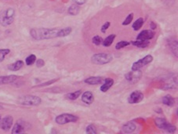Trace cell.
Returning a JSON list of instances; mask_svg holds the SVG:
<instances>
[{
	"mask_svg": "<svg viewBox=\"0 0 178 134\" xmlns=\"http://www.w3.org/2000/svg\"><path fill=\"white\" fill-rule=\"evenodd\" d=\"M82 94V90H77V91H75L73 93H67V94L65 95L66 98L68 99V100H71V101H75L76 99H78L81 96Z\"/></svg>",
	"mask_w": 178,
	"mask_h": 134,
	"instance_id": "24",
	"label": "cell"
},
{
	"mask_svg": "<svg viewBox=\"0 0 178 134\" xmlns=\"http://www.w3.org/2000/svg\"><path fill=\"white\" fill-rule=\"evenodd\" d=\"M155 32L151 30H144L136 36V40H151L154 38Z\"/></svg>",
	"mask_w": 178,
	"mask_h": 134,
	"instance_id": "11",
	"label": "cell"
},
{
	"mask_svg": "<svg viewBox=\"0 0 178 134\" xmlns=\"http://www.w3.org/2000/svg\"><path fill=\"white\" fill-rule=\"evenodd\" d=\"M141 76H142L141 71L140 70H136V71H130L125 76V78L128 82H130L131 83H135L140 79Z\"/></svg>",
	"mask_w": 178,
	"mask_h": 134,
	"instance_id": "10",
	"label": "cell"
},
{
	"mask_svg": "<svg viewBox=\"0 0 178 134\" xmlns=\"http://www.w3.org/2000/svg\"><path fill=\"white\" fill-rule=\"evenodd\" d=\"M105 79L102 77H90L87 78L86 79L84 80V82L89 85H99V84H102L104 82Z\"/></svg>",
	"mask_w": 178,
	"mask_h": 134,
	"instance_id": "14",
	"label": "cell"
},
{
	"mask_svg": "<svg viewBox=\"0 0 178 134\" xmlns=\"http://www.w3.org/2000/svg\"><path fill=\"white\" fill-rule=\"evenodd\" d=\"M110 25H111V23H110L109 21L105 22V23L103 24L102 27H101V32H102V33H106V32H107V30L108 29V27H110Z\"/></svg>",
	"mask_w": 178,
	"mask_h": 134,
	"instance_id": "33",
	"label": "cell"
},
{
	"mask_svg": "<svg viewBox=\"0 0 178 134\" xmlns=\"http://www.w3.org/2000/svg\"><path fill=\"white\" fill-rule=\"evenodd\" d=\"M129 45H130V42H127V41H120L116 44L115 46V49L116 50H121L122 48H125L126 46H128Z\"/></svg>",
	"mask_w": 178,
	"mask_h": 134,
	"instance_id": "29",
	"label": "cell"
},
{
	"mask_svg": "<svg viewBox=\"0 0 178 134\" xmlns=\"http://www.w3.org/2000/svg\"><path fill=\"white\" fill-rule=\"evenodd\" d=\"M18 78L17 76H0V85H7V84L13 83Z\"/></svg>",
	"mask_w": 178,
	"mask_h": 134,
	"instance_id": "13",
	"label": "cell"
},
{
	"mask_svg": "<svg viewBox=\"0 0 178 134\" xmlns=\"http://www.w3.org/2000/svg\"><path fill=\"white\" fill-rule=\"evenodd\" d=\"M73 2L77 5H83L86 2V0H73Z\"/></svg>",
	"mask_w": 178,
	"mask_h": 134,
	"instance_id": "35",
	"label": "cell"
},
{
	"mask_svg": "<svg viewBox=\"0 0 178 134\" xmlns=\"http://www.w3.org/2000/svg\"><path fill=\"white\" fill-rule=\"evenodd\" d=\"M151 28L152 30H154V29H155V28H156V24H155L154 23L153 21H151Z\"/></svg>",
	"mask_w": 178,
	"mask_h": 134,
	"instance_id": "37",
	"label": "cell"
},
{
	"mask_svg": "<svg viewBox=\"0 0 178 134\" xmlns=\"http://www.w3.org/2000/svg\"><path fill=\"white\" fill-rule=\"evenodd\" d=\"M42 102V100L39 96H34V95H26L21 96L17 99V103L21 105L25 106H37L39 105Z\"/></svg>",
	"mask_w": 178,
	"mask_h": 134,
	"instance_id": "3",
	"label": "cell"
},
{
	"mask_svg": "<svg viewBox=\"0 0 178 134\" xmlns=\"http://www.w3.org/2000/svg\"><path fill=\"white\" fill-rule=\"evenodd\" d=\"M10 53V50L9 49H1L0 50V63L4 61L5 57Z\"/></svg>",
	"mask_w": 178,
	"mask_h": 134,
	"instance_id": "28",
	"label": "cell"
},
{
	"mask_svg": "<svg viewBox=\"0 0 178 134\" xmlns=\"http://www.w3.org/2000/svg\"><path fill=\"white\" fill-rule=\"evenodd\" d=\"M113 60V56L106 53H99L93 54L91 57V62L93 64L103 65L110 63Z\"/></svg>",
	"mask_w": 178,
	"mask_h": 134,
	"instance_id": "2",
	"label": "cell"
},
{
	"mask_svg": "<svg viewBox=\"0 0 178 134\" xmlns=\"http://www.w3.org/2000/svg\"><path fill=\"white\" fill-rule=\"evenodd\" d=\"M72 32V28L71 27H66L64 28H61L60 29V33L59 36L60 37H65V36H69L70 34Z\"/></svg>",
	"mask_w": 178,
	"mask_h": 134,
	"instance_id": "26",
	"label": "cell"
},
{
	"mask_svg": "<svg viewBox=\"0 0 178 134\" xmlns=\"http://www.w3.org/2000/svg\"><path fill=\"white\" fill-rule=\"evenodd\" d=\"M155 123L159 129L170 133H174L177 130V127L171 123L168 122L163 118H156L155 119Z\"/></svg>",
	"mask_w": 178,
	"mask_h": 134,
	"instance_id": "5",
	"label": "cell"
},
{
	"mask_svg": "<svg viewBox=\"0 0 178 134\" xmlns=\"http://www.w3.org/2000/svg\"><path fill=\"white\" fill-rule=\"evenodd\" d=\"M102 42H103V38H101V36H94V37L92 38V42L95 45V46H100V45L102 43Z\"/></svg>",
	"mask_w": 178,
	"mask_h": 134,
	"instance_id": "32",
	"label": "cell"
},
{
	"mask_svg": "<svg viewBox=\"0 0 178 134\" xmlns=\"http://www.w3.org/2000/svg\"><path fill=\"white\" fill-rule=\"evenodd\" d=\"M162 104L169 107H173L175 105V99L170 95H165L162 98Z\"/></svg>",
	"mask_w": 178,
	"mask_h": 134,
	"instance_id": "19",
	"label": "cell"
},
{
	"mask_svg": "<svg viewBox=\"0 0 178 134\" xmlns=\"http://www.w3.org/2000/svg\"><path fill=\"white\" fill-rule=\"evenodd\" d=\"M61 28H33L30 31V35L34 39L44 40L59 38Z\"/></svg>",
	"mask_w": 178,
	"mask_h": 134,
	"instance_id": "1",
	"label": "cell"
},
{
	"mask_svg": "<svg viewBox=\"0 0 178 134\" xmlns=\"http://www.w3.org/2000/svg\"><path fill=\"white\" fill-rule=\"evenodd\" d=\"M24 66V62L22 61H17L14 63L11 64L8 66V69L10 71H18Z\"/></svg>",
	"mask_w": 178,
	"mask_h": 134,
	"instance_id": "20",
	"label": "cell"
},
{
	"mask_svg": "<svg viewBox=\"0 0 178 134\" xmlns=\"http://www.w3.org/2000/svg\"><path fill=\"white\" fill-rule=\"evenodd\" d=\"M136 126L134 122H132V121H128L127 123H126L125 125L122 126V130L125 133H134L136 130Z\"/></svg>",
	"mask_w": 178,
	"mask_h": 134,
	"instance_id": "16",
	"label": "cell"
},
{
	"mask_svg": "<svg viewBox=\"0 0 178 134\" xmlns=\"http://www.w3.org/2000/svg\"><path fill=\"white\" fill-rule=\"evenodd\" d=\"M15 10L13 8H8L0 15V23L2 26H9L14 21Z\"/></svg>",
	"mask_w": 178,
	"mask_h": 134,
	"instance_id": "4",
	"label": "cell"
},
{
	"mask_svg": "<svg viewBox=\"0 0 178 134\" xmlns=\"http://www.w3.org/2000/svg\"><path fill=\"white\" fill-rule=\"evenodd\" d=\"M86 133L89 134H96L97 133V131H96V129L93 124H90L89 126H87L86 129Z\"/></svg>",
	"mask_w": 178,
	"mask_h": 134,
	"instance_id": "30",
	"label": "cell"
},
{
	"mask_svg": "<svg viewBox=\"0 0 178 134\" xmlns=\"http://www.w3.org/2000/svg\"><path fill=\"white\" fill-rule=\"evenodd\" d=\"M36 61V56L34 54H31L29 55L27 58L25 59V63L26 65L27 66H31V65L33 64Z\"/></svg>",
	"mask_w": 178,
	"mask_h": 134,
	"instance_id": "27",
	"label": "cell"
},
{
	"mask_svg": "<svg viewBox=\"0 0 178 134\" xmlns=\"http://www.w3.org/2000/svg\"><path fill=\"white\" fill-rule=\"evenodd\" d=\"M133 19H134V13H131L128 15L127 17H126V19L124 20V21L122 22V25L126 26V25H128V24H130L132 22Z\"/></svg>",
	"mask_w": 178,
	"mask_h": 134,
	"instance_id": "31",
	"label": "cell"
},
{
	"mask_svg": "<svg viewBox=\"0 0 178 134\" xmlns=\"http://www.w3.org/2000/svg\"><path fill=\"white\" fill-rule=\"evenodd\" d=\"M36 64L37 67H42L45 65V61L42 59H38L37 61H36Z\"/></svg>",
	"mask_w": 178,
	"mask_h": 134,
	"instance_id": "34",
	"label": "cell"
},
{
	"mask_svg": "<svg viewBox=\"0 0 178 134\" xmlns=\"http://www.w3.org/2000/svg\"><path fill=\"white\" fill-rule=\"evenodd\" d=\"M153 61V57L151 55H147L144 58L140 59L139 61L134 62L132 65V71H136V70H140L143 67L146 66L147 64L151 63Z\"/></svg>",
	"mask_w": 178,
	"mask_h": 134,
	"instance_id": "7",
	"label": "cell"
},
{
	"mask_svg": "<svg viewBox=\"0 0 178 134\" xmlns=\"http://www.w3.org/2000/svg\"><path fill=\"white\" fill-rule=\"evenodd\" d=\"M80 12V7L79 5L77 4H72L71 6H70V7L67 10V13H69L71 16H76Z\"/></svg>",
	"mask_w": 178,
	"mask_h": 134,
	"instance_id": "21",
	"label": "cell"
},
{
	"mask_svg": "<svg viewBox=\"0 0 178 134\" xmlns=\"http://www.w3.org/2000/svg\"><path fill=\"white\" fill-rule=\"evenodd\" d=\"M78 119H79V118L76 115H74L72 114L65 113L57 116L55 118V121L59 125H65V124L71 123V122H76Z\"/></svg>",
	"mask_w": 178,
	"mask_h": 134,
	"instance_id": "6",
	"label": "cell"
},
{
	"mask_svg": "<svg viewBox=\"0 0 178 134\" xmlns=\"http://www.w3.org/2000/svg\"><path fill=\"white\" fill-rule=\"evenodd\" d=\"M113 84H114V80L112 79V78H105L104 82L102 83V86H101V92L103 93L107 92L108 90L111 88V86H113Z\"/></svg>",
	"mask_w": 178,
	"mask_h": 134,
	"instance_id": "17",
	"label": "cell"
},
{
	"mask_svg": "<svg viewBox=\"0 0 178 134\" xmlns=\"http://www.w3.org/2000/svg\"><path fill=\"white\" fill-rule=\"evenodd\" d=\"M115 37H116V36L114 35V34L110 35V36H108V37H106V38L103 39V42L101 44L103 45V46H105V47H109V46L113 43Z\"/></svg>",
	"mask_w": 178,
	"mask_h": 134,
	"instance_id": "22",
	"label": "cell"
},
{
	"mask_svg": "<svg viewBox=\"0 0 178 134\" xmlns=\"http://www.w3.org/2000/svg\"><path fill=\"white\" fill-rule=\"evenodd\" d=\"M13 123V118L10 115L6 116L0 120V128L4 131H8L12 127Z\"/></svg>",
	"mask_w": 178,
	"mask_h": 134,
	"instance_id": "9",
	"label": "cell"
},
{
	"mask_svg": "<svg viewBox=\"0 0 178 134\" xmlns=\"http://www.w3.org/2000/svg\"><path fill=\"white\" fill-rule=\"evenodd\" d=\"M0 120H1V115H0Z\"/></svg>",
	"mask_w": 178,
	"mask_h": 134,
	"instance_id": "38",
	"label": "cell"
},
{
	"mask_svg": "<svg viewBox=\"0 0 178 134\" xmlns=\"http://www.w3.org/2000/svg\"><path fill=\"white\" fill-rule=\"evenodd\" d=\"M144 97L145 96L142 92H140L139 90H135L128 97V103L132 104H138L144 100Z\"/></svg>",
	"mask_w": 178,
	"mask_h": 134,
	"instance_id": "8",
	"label": "cell"
},
{
	"mask_svg": "<svg viewBox=\"0 0 178 134\" xmlns=\"http://www.w3.org/2000/svg\"><path fill=\"white\" fill-rule=\"evenodd\" d=\"M144 22H145V21H144V19H143L142 17L138 18V19L136 20V21L133 24V29H134V31H138L139 29H140V28L142 27L143 24H144Z\"/></svg>",
	"mask_w": 178,
	"mask_h": 134,
	"instance_id": "25",
	"label": "cell"
},
{
	"mask_svg": "<svg viewBox=\"0 0 178 134\" xmlns=\"http://www.w3.org/2000/svg\"><path fill=\"white\" fill-rule=\"evenodd\" d=\"M58 79H53V80H51V81H50V82H46V83H42V85H39V86H37L39 87V86H47V85H50V84L51 83H53V82H55L56 81H57Z\"/></svg>",
	"mask_w": 178,
	"mask_h": 134,
	"instance_id": "36",
	"label": "cell"
},
{
	"mask_svg": "<svg viewBox=\"0 0 178 134\" xmlns=\"http://www.w3.org/2000/svg\"><path fill=\"white\" fill-rule=\"evenodd\" d=\"M130 44L134 45L138 48H146L150 44V40H135L130 42Z\"/></svg>",
	"mask_w": 178,
	"mask_h": 134,
	"instance_id": "18",
	"label": "cell"
},
{
	"mask_svg": "<svg viewBox=\"0 0 178 134\" xmlns=\"http://www.w3.org/2000/svg\"><path fill=\"white\" fill-rule=\"evenodd\" d=\"M94 101V96L92 92L90 91H86L82 94V101L85 103L86 104H91Z\"/></svg>",
	"mask_w": 178,
	"mask_h": 134,
	"instance_id": "12",
	"label": "cell"
},
{
	"mask_svg": "<svg viewBox=\"0 0 178 134\" xmlns=\"http://www.w3.org/2000/svg\"><path fill=\"white\" fill-rule=\"evenodd\" d=\"M24 132V126H23V124H21V122H17L13 126V130H12V133L13 134H18L22 133Z\"/></svg>",
	"mask_w": 178,
	"mask_h": 134,
	"instance_id": "23",
	"label": "cell"
},
{
	"mask_svg": "<svg viewBox=\"0 0 178 134\" xmlns=\"http://www.w3.org/2000/svg\"><path fill=\"white\" fill-rule=\"evenodd\" d=\"M168 43H169V47H170V50L174 53V55L177 58V40L174 38H171L168 39Z\"/></svg>",
	"mask_w": 178,
	"mask_h": 134,
	"instance_id": "15",
	"label": "cell"
}]
</instances>
